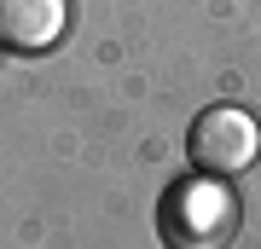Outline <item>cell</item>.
Here are the masks:
<instances>
[{
	"label": "cell",
	"mask_w": 261,
	"mask_h": 249,
	"mask_svg": "<svg viewBox=\"0 0 261 249\" xmlns=\"http://www.w3.org/2000/svg\"><path fill=\"white\" fill-rule=\"evenodd\" d=\"M157 232H163L168 249H226L232 232H238V197L226 191L215 174L174 180L163 191Z\"/></svg>",
	"instance_id": "obj_1"
},
{
	"label": "cell",
	"mask_w": 261,
	"mask_h": 249,
	"mask_svg": "<svg viewBox=\"0 0 261 249\" xmlns=\"http://www.w3.org/2000/svg\"><path fill=\"white\" fill-rule=\"evenodd\" d=\"M255 151H261V128H255L250 110H238V104H209V110H197L192 133H186L192 168L197 174H215V180L244 174V168L255 162Z\"/></svg>",
	"instance_id": "obj_2"
},
{
	"label": "cell",
	"mask_w": 261,
	"mask_h": 249,
	"mask_svg": "<svg viewBox=\"0 0 261 249\" xmlns=\"http://www.w3.org/2000/svg\"><path fill=\"white\" fill-rule=\"evenodd\" d=\"M64 0H0V46L12 52H47L64 41Z\"/></svg>",
	"instance_id": "obj_3"
}]
</instances>
